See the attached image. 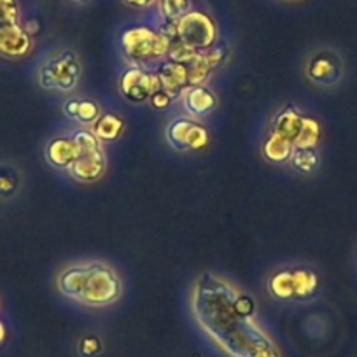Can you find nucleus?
I'll list each match as a JSON object with an SVG mask.
<instances>
[{
	"label": "nucleus",
	"mask_w": 357,
	"mask_h": 357,
	"mask_svg": "<svg viewBox=\"0 0 357 357\" xmlns=\"http://www.w3.org/2000/svg\"><path fill=\"white\" fill-rule=\"evenodd\" d=\"M238 291L214 273H204L195 284L193 305L202 328L233 357H247L272 342L252 317H242L235 308Z\"/></svg>",
	"instance_id": "obj_1"
},
{
	"label": "nucleus",
	"mask_w": 357,
	"mask_h": 357,
	"mask_svg": "<svg viewBox=\"0 0 357 357\" xmlns=\"http://www.w3.org/2000/svg\"><path fill=\"white\" fill-rule=\"evenodd\" d=\"M82 75V63L79 54L68 47H60L47 54L37 70V82L46 91L72 93L77 88Z\"/></svg>",
	"instance_id": "obj_2"
},
{
	"label": "nucleus",
	"mask_w": 357,
	"mask_h": 357,
	"mask_svg": "<svg viewBox=\"0 0 357 357\" xmlns=\"http://www.w3.org/2000/svg\"><path fill=\"white\" fill-rule=\"evenodd\" d=\"M123 296V280L116 268L105 261H88L84 293L81 305L86 307H109Z\"/></svg>",
	"instance_id": "obj_3"
},
{
	"label": "nucleus",
	"mask_w": 357,
	"mask_h": 357,
	"mask_svg": "<svg viewBox=\"0 0 357 357\" xmlns=\"http://www.w3.org/2000/svg\"><path fill=\"white\" fill-rule=\"evenodd\" d=\"M121 50L130 60H135L137 67H140V63L167 56L170 50V39L151 26L133 25L123 30Z\"/></svg>",
	"instance_id": "obj_4"
},
{
	"label": "nucleus",
	"mask_w": 357,
	"mask_h": 357,
	"mask_svg": "<svg viewBox=\"0 0 357 357\" xmlns=\"http://www.w3.org/2000/svg\"><path fill=\"white\" fill-rule=\"evenodd\" d=\"M174 40L195 53H204L218 43V25L211 15L191 9L188 15L174 22Z\"/></svg>",
	"instance_id": "obj_5"
},
{
	"label": "nucleus",
	"mask_w": 357,
	"mask_h": 357,
	"mask_svg": "<svg viewBox=\"0 0 357 357\" xmlns=\"http://www.w3.org/2000/svg\"><path fill=\"white\" fill-rule=\"evenodd\" d=\"M303 74L307 81L317 88H335L342 82L345 65L336 51L329 47H317L308 53L303 65Z\"/></svg>",
	"instance_id": "obj_6"
},
{
	"label": "nucleus",
	"mask_w": 357,
	"mask_h": 357,
	"mask_svg": "<svg viewBox=\"0 0 357 357\" xmlns=\"http://www.w3.org/2000/svg\"><path fill=\"white\" fill-rule=\"evenodd\" d=\"M160 88L161 84L158 75L146 70L144 67H137V65L125 68V72L119 77L121 93L125 95V98L137 102V104L149 100L153 93H156Z\"/></svg>",
	"instance_id": "obj_7"
},
{
	"label": "nucleus",
	"mask_w": 357,
	"mask_h": 357,
	"mask_svg": "<svg viewBox=\"0 0 357 357\" xmlns=\"http://www.w3.org/2000/svg\"><path fill=\"white\" fill-rule=\"evenodd\" d=\"M181 104L190 118L202 119L211 116L218 109L219 98L208 86L195 84L181 93Z\"/></svg>",
	"instance_id": "obj_8"
},
{
	"label": "nucleus",
	"mask_w": 357,
	"mask_h": 357,
	"mask_svg": "<svg viewBox=\"0 0 357 357\" xmlns=\"http://www.w3.org/2000/svg\"><path fill=\"white\" fill-rule=\"evenodd\" d=\"M107 170V154L104 149L79 154L77 160L68 167V175L75 183L91 184L104 177Z\"/></svg>",
	"instance_id": "obj_9"
},
{
	"label": "nucleus",
	"mask_w": 357,
	"mask_h": 357,
	"mask_svg": "<svg viewBox=\"0 0 357 357\" xmlns=\"http://www.w3.org/2000/svg\"><path fill=\"white\" fill-rule=\"evenodd\" d=\"M86 273H88V261H77L65 266L56 277V289L67 300L81 303L84 293Z\"/></svg>",
	"instance_id": "obj_10"
},
{
	"label": "nucleus",
	"mask_w": 357,
	"mask_h": 357,
	"mask_svg": "<svg viewBox=\"0 0 357 357\" xmlns=\"http://www.w3.org/2000/svg\"><path fill=\"white\" fill-rule=\"evenodd\" d=\"M77 146H75L74 137L70 135H56L50 139L44 149V158L47 163L58 170H68L72 163L77 160Z\"/></svg>",
	"instance_id": "obj_11"
},
{
	"label": "nucleus",
	"mask_w": 357,
	"mask_h": 357,
	"mask_svg": "<svg viewBox=\"0 0 357 357\" xmlns=\"http://www.w3.org/2000/svg\"><path fill=\"white\" fill-rule=\"evenodd\" d=\"M32 36L26 33L22 25H15L0 32V56L18 60V58L26 56L32 51Z\"/></svg>",
	"instance_id": "obj_12"
},
{
	"label": "nucleus",
	"mask_w": 357,
	"mask_h": 357,
	"mask_svg": "<svg viewBox=\"0 0 357 357\" xmlns=\"http://www.w3.org/2000/svg\"><path fill=\"white\" fill-rule=\"evenodd\" d=\"M25 175L20 165L11 160H0V204H9L22 195Z\"/></svg>",
	"instance_id": "obj_13"
},
{
	"label": "nucleus",
	"mask_w": 357,
	"mask_h": 357,
	"mask_svg": "<svg viewBox=\"0 0 357 357\" xmlns=\"http://www.w3.org/2000/svg\"><path fill=\"white\" fill-rule=\"evenodd\" d=\"M225 50H222L221 44L215 43L211 50L204 51V53H198L197 56L191 60L190 68V86L202 84L215 68L219 67V63L225 58Z\"/></svg>",
	"instance_id": "obj_14"
},
{
	"label": "nucleus",
	"mask_w": 357,
	"mask_h": 357,
	"mask_svg": "<svg viewBox=\"0 0 357 357\" xmlns=\"http://www.w3.org/2000/svg\"><path fill=\"white\" fill-rule=\"evenodd\" d=\"M158 79H160L161 88L167 89L170 95L183 93L186 86L190 84V68L181 61L168 60L160 65L156 72Z\"/></svg>",
	"instance_id": "obj_15"
},
{
	"label": "nucleus",
	"mask_w": 357,
	"mask_h": 357,
	"mask_svg": "<svg viewBox=\"0 0 357 357\" xmlns=\"http://www.w3.org/2000/svg\"><path fill=\"white\" fill-rule=\"evenodd\" d=\"M305 114L301 112V109H298L294 104L286 105V107L280 109L279 112L273 118V125H272V132L279 133V135L286 137L293 142L296 139L298 132L301 128V123H303Z\"/></svg>",
	"instance_id": "obj_16"
},
{
	"label": "nucleus",
	"mask_w": 357,
	"mask_h": 357,
	"mask_svg": "<svg viewBox=\"0 0 357 357\" xmlns=\"http://www.w3.org/2000/svg\"><path fill=\"white\" fill-rule=\"evenodd\" d=\"M293 149H294L293 142L275 132H270V135L264 139L263 146H261V153H263L264 160H266L268 163H277V165L287 163L291 154H293Z\"/></svg>",
	"instance_id": "obj_17"
},
{
	"label": "nucleus",
	"mask_w": 357,
	"mask_h": 357,
	"mask_svg": "<svg viewBox=\"0 0 357 357\" xmlns=\"http://www.w3.org/2000/svg\"><path fill=\"white\" fill-rule=\"evenodd\" d=\"M195 121L197 119L190 118V116H181V118H174L168 123L167 130H165V139L172 149L186 153L188 137H190L191 126L195 125Z\"/></svg>",
	"instance_id": "obj_18"
},
{
	"label": "nucleus",
	"mask_w": 357,
	"mask_h": 357,
	"mask_svg": "<svg viewBox=\"0 0 357 357\" xmlns=\"http://www.w3.org/2000/svg\"><path fill=\"white\" fill-rule=\"evenodd\" d=\"M123 128H125V121L116 112H102L100 118L93 125L91 132L95 133L102 144L104 142H114L119 135H121Z\"/></svg>",
	"instance_id": "obj_19"
},
{
	"label": "nucleus",
	"mask_w": 357,
	"mask_h": 357,
	"mask_svg": "<svg viewBox=\"0 0 357 357\" xmlns=\"http://www.w3.org/2000/svg\"><path fill=\"white\" fill-rule=\"evenodd\" d=\"M268 291L277 300H291L294 298L293 270H279L268 280Z\"/></svg>",
	"instance_id": "obj_20"
},
{
	"label": "nucleus",
	"mask_w": 357,
	"mask_h": 357,
	"mask_svg": "<svg viewBox=\"0 0 357 357\" xmlns=\"http://www.w3.org/2000/svg\"><path fill=\"white\" fill-rule=\"evenodd\" d=\"M289 163L300 174H314L321 167V154H319L317 147H307V149L294 147L293 154L289 158Z\"/></svg>",
	"instance_id": "obj_21"
},
{
	"label": "nucleus",
	"mask_w": 357,
	"mask_h": 357,
	"mask_svg": "<svg viewBox=\"0 0 357 357\" xmlns=\"http://www.w3.org/2000/svg\"><path fill=\"white\" fill-rule=\"evenodd\" d=\"M293 279H294V298L307 300L314 296L317 291L319 280L314 272L307 268H293Z\"/></svg>",
	"instance_id": "obj_22"
},
{
	"label": "nucleus",
	"mask_w": 357,
	"mask_h": 357,
	"mask_svg": "<svg viewBox=\"0 0 357 357\" xmlns=\"http://www.w3.org/2000/svg\"><path fill=\"white\" fill-rule=\"evenodd\" d=\"M319 140H321V125L317 123V119L305 116L300 132H298L296 139L293 140V146L298 147V149L317 147Z\"/></svg>",
	"instance_id": "obj_23"
},
{
	"label": "nucleus",
	"mask_w": 357,
	"mask_h": 357,
	"mask_svg": "<svg viewBox=\"0 0 357 357\" xmlns=\"http://www.w3.org/2000/svg\"><path fill=\"white\" fill-rule=\"evenodd\" d=\"M158 9L163 22L174 23L191 11V0H158Z\"/></svg>",
	"instance_id": "obj_24"
},
{
	"label": "nucleus",
	"mask_w": 357,
	"mask_h": 357,
	"mask_svg": "<svg viewBox=\"0 0 357 357\" xmlns=\"http://www.w3.org/2000/svg\"><path fill=\"white\" fill-rule=\"evenodd\" d=\"M100 116H102V107L98 102L91 100V98H82V97L79 98L74 121H77L79 125L82 126H89V125H95Z\"/></svg>",
	"instance_id": "obj_25"
},
{
	"label": "nucleus",
	"mask_w": 357,
	"mask_h": 357,
	"mask_svg": "<svg viewBox=\"0 0 357 357\" xmlns=\"http://www.w3.org/2000/svg\"><path fill=\"white\" fill-rule=\"evenodd\" d=\"M20 25L18 0H0V32Z\"/></svg>",
	"instance_id": "obj_26"
},
{
	"label": "nucleus",
	"mask_w": 357,
	"mask_h": 357,
	"mask_svg": "<svg viewBox=\"0 0 357 357\" xmlns=\"http://www.w3.org/2000/svg\"><path fill=\"white\" fill-rule=\"evenodd\" d=\"M208 146V132L202 123L195 121L191 126L190 137H188L186 151H202Z\"/></svg>",
	"instance_id": "obj_27"
},
{
	"label": "nucleus",
	"mask_w": 357,
	"mask_h": 357,
	"mask_svg": "<svg viewBox=\"0 0 357 357\" xmlns=\"http://www.w3.org/2000/svg\"><path fill=\"white\" fill-rule=\"evenodd\" d=\"M235 308L242 317H252L254 310H256V301L252 300V296L238 291L235 298Z\"/></svg>",
	"instance_id": "obj_28"
},
{
	"label": "nucleus",
	"mask_w": 357,
	"mask_h": 357,
	"mask_svg": "<svg viewBox=\"0 0 357 357\" xmlns=\"http://www.w3.org/2000/svg\"><path fill=\"white\" fill-rule=\"evenodd\" d=\"M102 349V343L97 336H86V338L81 340L79 343V350H81L82 356L89 357V356H95V354L100 352Z\"/></svg>",
	"instance_id": "obj_29"
},
{
	"label": "nucleus",
	"mask_w": 357,
	"mask_h": 357,
	"mask_svg": "<svg viewBox=\"0 0 357 357\" xmlns=\"http://www.w3.org/2000/svg\"><path fill=\"white\" fill-rule=\"evenodd\" d=\"M172 98H174V95L168 93L167 89L160 88L156 93H153V97H151L149 100H151V105H153L154 109H158V111H163V109H167L168 105L172 104Z\"/></svg>",
	"instance_id": "obj_30"
},
{
	"label": "nucleus",
	"mask_w": 357,
	"mask_h": 357,
	"mask_svg": "<svg viewBox=\"0 0 357 357\" xmlns=\"http://www.w3.org/2000/svg\"><path fill=\"white\" fill-rule=\"evenodd\" d=\"M79 98H81V97H68L67 100L63 102V105H61V111H63V114L67 116L68 119H74L75 111H77Z\"/></svg>",
	"instance_id": "obj_31"
},
{
	"label": "nucleus",
	"mask_w": 357,
	"mask_h": 357,
	"mask_svg": "<svg viewBox=\"0 0 357 357\" xmlns=\"http://www.w3.org/2000/svg\"><path fill=\"white\" fill-rule=\"evenodd\" d=\"M123 4L132 9H147L151 6L158 4V0H123Z\"/></svg>",
	"instance_id": "obj_32"
},
{
	"label": "nucleus",
	"mask_w": 357,
	"mask_h": 357,
	"mask_svg": "<svg viewBox=\"0 0 357 357\" xmlns=\"http://www.w3.org/2000/svg\"><path fill=\"white\" fill-rule=\"evenodd\" d=\"M247 357H279V352L273 349V345H270V347H261V349L254 350V352Z\"/></svg>",
	"instance_id": "obj_33"
},
{
	"label": "nucleus",
	"mask_w": 357,
	"mask_h": 357,
	"mask_svg": "<svg viewBox=\"0 0 357 357\" xmlns=\"http://www.w3.org/2000/svg\"><path fill=\"white\" fill-rule=\"evenodd\" d=\"M22 26L26 30V33H30V36H36L40 29L37 20H29V22H25V25H22Z\"/></svg>",
	"instance_id": "obj_34"
},
{
	"label": "nucleus",
	"mask_w": 357,
	"mask_h": 357,
	"mask_svg": "<svg viewBox=\"0 0 357 357\" xmlns=\"http://www.w3.org/2000/svg\"><path fill=\"white\" fill-rule=\"evenodd\" d=\"M6 336H8V328H6L4 321L0 319V345L6 342Z\"/></svg>",
	"instance_id": "obj_35"
},
{
	"label": "nucleus",
	"mask_w": 357,
	"mask_h": 357,
	"mask_svg": "<svg viewBox=\"0 0 357 357\" xmlns=\"http://www.w3.org/2000/svg\"><path fill=\"white\" fill-rule=\"evenodd\" d=\"M72 2H75V4H88L89 0H72Z\"/></svg>",
	"instance_id": "obj_36"
},
{
	"label": "nucleus",
	"mask_w": 357,
	"mask_h": 357,
	"mask_svg": "<svg viewBox=\"0 0 357 357\" xmlns=\"http://www.w3.org/2000/svg\"><path fill=\"white\" fill-rule=\"evenodd\" d=\"M287 2H298V0H287Z\"/></svg>",
	"instance_id": "obj_37"
}]
</instances>
